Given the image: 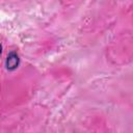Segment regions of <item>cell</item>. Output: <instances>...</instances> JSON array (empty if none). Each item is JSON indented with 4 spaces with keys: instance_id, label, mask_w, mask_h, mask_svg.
Here are the masks:
<instances>
[{
    "instance_id": "cell-2",
    "label": "cell",
    "mask_w": 133,
    "mask_h": 133,
    "mask_svg": "<svg viewBox=\"0 0 133 133\" xmlns=\"http://www.w3.org/2000/svg\"><path fill=\"white\" fill-rule=\"evenodd\" d=\"M1 53H2V46H1V44H0V56H1Z\"/></svg>"
},
{
    "instance_id": "cell-1",
    "label": "cell",
    "mask_w": 133,
    "mask_h": 133,
    "mask_svg": "<svg viewBox=\"0 0 133 133\" xmlns=\"http://www.w3.org/2000/svg\"><path fill=\"white\" fill-rule=\"evenodd\" d=\"M20 64V58H19V55L16 53V52H10L7 57H6V60H5V66L8 71H15Z\"/></svg>"
}]
</instances>
